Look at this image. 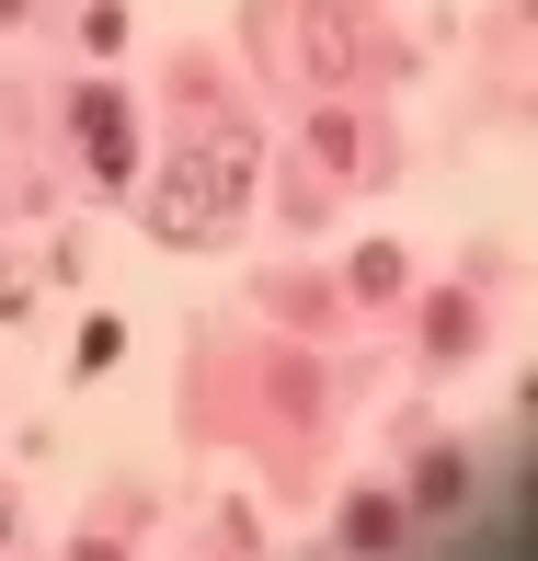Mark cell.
<instances>
[{"label": "cell", "mask_w": 538, "mask_h": 561, "mask_svg": "<svg viewBox=\"0 0 538 561\" xmlns=\"http://www.w3.org/2000/svg\"><path fill=\"white\" fill-rule=\"evenodd\" d=\"M252 172H264V149H252V126L241 115H218L207 138H184L161 161V184L138 195V218H149V241H229L241 229V207H252Z\"/></svg>", "instance_id": "cell-1"}, {"label": "cell", "mask_w": 538, "mask_h": 561, "mask_svg": "<svg viewBox=\"0 0 538 561\" xmlns=\"http://www.w3.org/2000/svg\"><path fill=\"white\" fill-rule=\"evenodd\" d=\"M275 23H298V58H310L321 92H355V81H367V23H355L344 0H287Z\"/></svg>", "instance_id": "cell-2"}, {"label": "cell", "mask_w": 538, "mask_h": 561, "mask_svg": "<svg viewBox=\"0 0 538 561\" xmlns=\"http://www.w3.org/2000/svg\"><path fill=\"white\" fill-rule=\"evenodd\" d=\"M69 138H81V161L104 172V184H138V115H126V92H69Z\"/></svg>", "instance_id": "cell-3"}, {"label": "cell", "mask_w": 538, "mask_h": 561, "mask_svg": "<svg viewBox=\"0 0 538 561\" xmlns=\"http://www.w3.org/2000/svg\"><path fill=\"white\" fill-rule=\"evenodd\" d=\"M401 539V493H344V550H390Z\"/></svg>", "instance_id": "cell-4"}, {"label": "cell", "mask_w": 538, "mask_h": 561, "mask_svg": "<svg viewBox=\"0 0 538 561\" xmlns=\"http://www.w3.org/2000/svg\"><path fill=\"white\" fill-rule=\"evenodd\" d=\"M310 149H321V172H367V126H355V104H321Z\"/></svg>", "instance_id": "cell-5"}, {"label": "cell", "mask_w": 538, "mask_h": 561, "mask_svg": "<svg viewBox=\"0 0 538 561\" xmlns=\"http://www.w3.org/2000/svg\"><path fill=\"white\" fill-rule=\"evenodd\" d=\"M413 493H424V516H447V504L470 493V447H424V470H413Z\"/></svg>", "instance_id": "cell-6"}, {"label": "cell", "mask_w": 538, "mask_h": 561, "mask_svg": "<svg viewBox=\"0 0 538 561\" xmlns=\"http://www.w3.org/2000/svg\"><path fill=\"white\" fill-rule=\"evenodd\" d=\"M344 287H355V298H401V252H390V241H367V252L344 264Z\"/></svg>", "instance_id": "cell-7"}, {"label": "cell", "mask_w": 538, "mask_h": 561, "mask_svg": "<svg viewBox=\"0 0 538 561\" xmlns=\"http://www.w3.org/2000/svg\"><path fill=\"white\" fill-rule=\"evenodd\" d=\"M481 333V310H470V298H435V321H424V344L435 355H458V344H470Z\"/></svg>", "instance_id": "cell-8"}, {"label": "cell", "mask_w": 538, "mask_h": 561, "mask_svg": "<svg viewBox=\"0 0 538 561\" xmlns=\"http://www.w3.org/2000/svg\"><path fill=\"white\" fill-rule=\"evenodd\" d=\"M115 355H126V321H115V310H104V321H81V378H104Z\"/></svg>", "instance_id": "cell-9"}, {"label": "cell", "mask_w": 538, "mask_h": 561, "mask_svg": "<svg viewBox=\"0 0 538 561\" xmlns=\"http://www.w3.org/2000/svg\"><path fill=\"white\" fill-rule=\"evenodd\" d=\"M0 23H23V0H0Z\"/></svg>", "instance_id": "cell-10"}]
</instances>
